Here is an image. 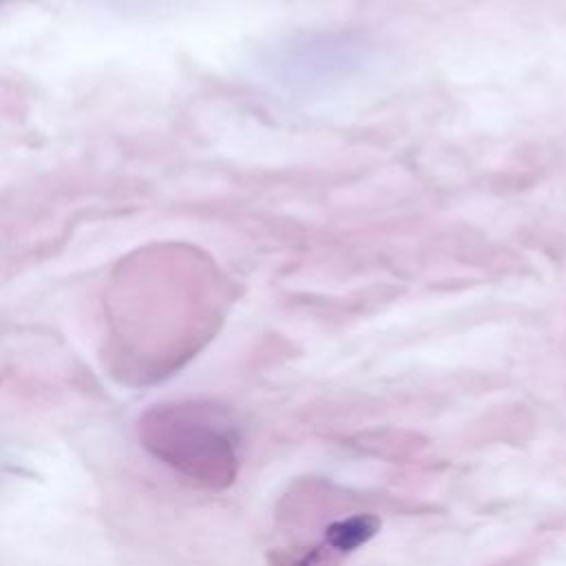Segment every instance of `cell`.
Wrapping results in <instances>:
<instances>
[{
    "label": "cell",
    "mask_w": 566,
    "mask_h": 566,
    "mask_svg": "<svg viewBox=\"0 0 566 566\" xmlns=\"http://www.w3.org/2000/svg\"><path fill=\"white\" fill-rule=\"evenodd\" d=\"M148 455L190 484L228 489L239 473V433L230 413L206 400H168L144 409L135 424Z\"/></svg>",
    "instance_id": "1"
},
{
    "label": "cell",
    "mask_w": 566,
    "mask_h": 566,
    "mask_svg": "<svg viewBox=\"0 0 566 566\" xmlns=\"http://www.w3.org/2000/svg\"><path fill=\"white\" fill-rule=\"evenodd\" d=\"M371 44L354 33H307L279 44L268 60L270 75L287 91H314L358 73Z\"/></svg>",
    "instance_id": "2"
},
{
    "label": "cell",
    "mask_w": 566,
    "mask_h": 566,
    "mask_svg": "<svg viewBox=\"0 0 566 566\" xmlns=\"http://www.w3.org/2000/svg\"><path fill=\"white\" fill-rule=\"evenodd\" d=\"M380 531V517L374 513H352L329 522L323 531V544L345 557L365 546Z\"/></svg>",
    "instance_id": "3"
},
{
    "label": "cell",
    "mask_w": 566,
    "mask_h": 566,
    "mask_svg": "<svg viewBox=\"0 0 566 566\" xmlns=\"http://www.w3.org/2000/svg\"><path fill=\"white\" fill-rule=\"evenodd\" d=\"M340 555L329 551L323 542L312 546H290V548H274L268 553L270 566H338Z\"/></svg>",
    "instance_id": "4"
}]
</instances>
